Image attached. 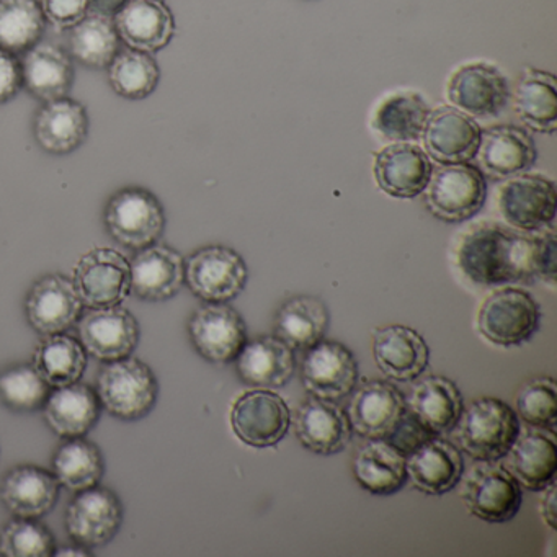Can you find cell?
Returning a JSON list of instances; mask_svg holds the SVG:
<instances>
[{"label": "cell", "instance_id": "1", "mask_svg": "<svg viewBox=\"0 0 557 557\" xmlns=\"http://www.w3.org/2000/svg\"><path fill=\"white\" fill-rule=\"evenodd\" d=\"M453 263L462 278L482 288L556 285V233L554 227L523 233L495 221L469 226L453 244Z\"/></svg>", "mask_w": 557, "mask_h": 557}, {"label": "cell", "instance_id": "2", "mask_svg": "<svg viewBox=\"0 0 557 557\" xmlns=\"http://www.w3.org/2000/svg\"><path fill=\"white\" fill-rule=\"evenodd\" d=\"M456 445L475 461H500L520 435L517 412L504 400H472L456 422Z\"/></svg>", "mask_w": 557, "mask_h": 557}, {"label": "cell", "instance_id": "3", "mask_svg": "<svg viewBox=\"0 0 557 557\" xmlns=\"http://www.w3.org/2000/svg\"><path fill=\"white\" fill-rule=\"evenodd\" d=\"M100 406L125 422L145 419L159 399V381L148 363L139 358L106 361L97 376Z\"/></svg>", "mask_w": 557, "mask_h": 557}, {"label": "cell", "instance_id": "4", "mask_svg": "<svg viewBox=\"0 0 557 557\" xmlns=\"http://www.w3.org/2000/svg\"><path fill=\"white\" fill-rule=\"evenodd\" d=\"M425 205L443 223H466L478 216L487 200V181L469 162L440 165L426 185Z\"/></svg>", "mask_w": 557, "mask_h": 557}, {"label": "cell", "instance_id": "5", "mask_svg": "<svg viewBox=\"0 0 557 557\" xmlns=\"http://www.w3.org/2000/svg\"><path fill=\"white\" fill-rule=\"evenodd\" d=\"M479 334L498 347L527 344L541 324V308L536 299L520 288L495 289L482 302L478 319Z\"/></svg>", "mask_w": 557, "mask_h": 557}, {"label": "cell", "instance_id": "6", "mask_svg": "<svg viewBox=\"0 0 557 557\" xmlns=\"http://www.w3.org/2000/svg\"><path fill=\"white\" fill-rule=\"evenodd\" d=\"M103 223L120 246L141 250L158 243L164 234V207L146 188H122L107 203Z\"/></svg>", "mask_w": 557, "mask_h": 557}, {"label": "cell", "instance_id": "7", "mask_svg": "<svg viewBox=\"0 0 557 557\" xmlns=\"http://www.w3.org/2000/svg\"><path fill=\"white\" fill-rule=\"evenodd\" d=\"M249 270L243 257L224 246H207L185 260V283L205 302H230L246 288Z\"/></svg>", "mask_w": 557, "mask_h": 557}, {"label": "cell", "instance_id": "8", "mask_svg": "<svg viewBox=\"0 0 557 557\" xmlns=\"http://www.w3.org/2000/svg\"><path fill=\"white\" fill-rule=\"evenodd\" d=\"M507 76L497 66L484 61L462 64L446 83V99L471 119H495L510 103Z\"/></svg>", "mask_w": 557, "mask_h": 557}, {"label": "cell", "instance_id": "9", "mask_svg": "<svg viewBox=\"0 0 557 557\" xmlns=\"http://www.w3.org/2000/svg\"><path fill=\"white\" fill-rule=\"evenodd\" d=\"M461 498L479 520L502 524L520 511L521 487L500 462L479 461L462 482Z\"/></svg>", "mask_w": 557, "mask_h": 557}, {"label": "cell", "instance_id": "10", "mask_svg": "<svg viewBox=\"0 0 557 557\" xmlns=\"http://www.w3.org/2000/svg\"><path fill=\"white\" fill-rule=\"evenodd\" d=\"M73 283L87 308L122 305L132 293L129 260L119 250L97 247L77 260Z\"/></svg>", "mask_w": 557, "mask_h": 557}, {"label": "cell", "instance_id": "11", "mask_svg": "<svg viewBox=\"0 0 557 557\" xmlns=\"http://www.w3.org/2000/svg\"><path fill=\"white\" fill-rule=\"evenodd\" d=\"M497 207L508 226L537 233L553 226L557 210L556 185L540 174L508 178L498 190Z\"/></svg>", "mask_w": 557, "mask_h": 557}, {"label": "cell", "instance_id": "12", "mask_svg": "<svg viewBox=\"0 0 557 557\" xmlns=\"http://www.w3.org/2000/svg\"><path fill=\"white\" fill-rule=\"evenodd\" d=\"M188 337L197 354L214 364L236 360L247 344L243 315L227 302H207L188 319Z\"/></svg>", "mask_w": 557, "mask_h": 557}, {"label": "cell", "instance_id": "13", "mask_svg": "<svg viewBox=\"0 0 557 557\" xmlns=\"http://www.w3.org/2000/svg\"><path fill=\"white\" fill-rule=\"evenodd\" d=\"M123 513L122 498L112 488L97 484L77 492L67 505L64 521L74 543L94 549L106 546L119 534Z\"/></svg>", "mask_w": 557, "mask_h": 557}, {"label": "cell", "instance_id": "14", "mask_svg": "<svg viewBox=\"0 0 557 557\" xmlns=\"http://www.w3.org/2000/svg\"><path fill=\"white\" fill-rule=\"evenodd\" d=\"M234 435L252 448L278 445L292 425V412L282 396L270 389L243 394L231 410Z\"/></svg>", "mask_w": 557, "mask_h": 557}, {"label": "cell", "instance_id": "15", "mask_svg": "<svg viewBox=\"0 0 557 557\" xmlns=\"http://www.w3.org/2000/svg\"><path fill=\"white\" fill-rule=\"evenodd\" d=\"M301 377L312 397L337 403L354 393L360 380V370L350 348L341 342L322 338L306 350Z\"/></svg>", "mask_w": 557, "mask_h": 557}, {"label": "cell", "instance_id": "16", "mask_svg": "<svg viewBox=\"0 0 557 557\" xmlns=\"http://www.w3.org/2000/svg\"><path fill=\"white\" fill-rule=\"evenodd\" d=\"M79 342L97 360L113 361L129 357L141 338L138 319L122 305L89 308L77 321Z\"/></svg>", "mask_w": 557, "mask_h": 557}, {"label": "cell", "instance_id": "17", "mask_svg": "<svg viewBox=\"0 0 557 557\" xmlns=\"http://www.w3.org/2000/svg\"><path fill=\"white\" fill-rule=\"evenodd\" d=\"M25 318L41 335L63 334L77 324L84 305L73 280L61 273L41 276L32 285L25 298Z\"/></svg>", "mask_w": 557, "mask_h": 557}, {"label": "cell", "instance_id": "18", "mask_svg": "<svg viewBox=\"0 0 557 557\" xmlns=\"http://www.w3.org/2000/svg\"><path fill=\"white\" fill-rule=\"evenodd\" d=\"M481 126L455 107L430 112L422 133L423 151L440 165L461 164L478 158Z\"/></svg>", "mask_w": 557, "mask_h": 557}, {"label": "cell", "instance_id": "19", "mask_svg": "<svg viewBox=\"0 0 557 557\" xmlns=\"http://www.w3.org/2000/svg\"><path fill=\"white\" fill-rule=\"evenodd\" d=\"M373 172L383 194L412 200L426 190L433 165L426 152L413 143H393L376 152Z\"/></svg>", "mask_w": 557, "mask_h": 557}, {"label": "cell", "instance_id": "20", "mask_svg": "<svg viewBox=\"0 0 557 557\" xmlns=\"http://www.w3.org/2000/svg\"><path fill=\"white\" fill-rule=\"evenodd\" d=\"M406 412V397L389 381H364L351 397V430L367 440H386Z\"/></svg>", "mask_w": 557, "mask_h": 557}, {"label": "cell", "instance_id": "21", "mask_svg": "<svg viewBox=\"0 0 557 557\" xmlns=\"http://www.w3.org/2000/svg\"><path fill=\"white\" fill-rule=\"evenodd\" d=\"M132 293L149 302L169 301L185 285V259L165 244L138 250L132 262Z\"/></svg>", "mask_w": 557, "mask_h": 557}, {"label": "cell", "instance_id": "22", "mask_svg": "<svg viewBox=\"0 0 557 557\" xmlns=\"http://www.w3.org/2000/svg\"><path fill=\"white\" fill-rule=\"evenodd\" d=\"M478 156L482 174L505 181L533 168L537 158L536 143L521 126H492L482 132Z\"/></svg>", "mask_w": 557, "mask_h": 557}, {"label": "cell", "instance_id": "23", "mask_svg": "<svg viewBox=\"0 0 557 557\" xmlns=\"http://www.w3.org/2000/svg\"><path fill=\"white\" fill-rule=\"evenodd\" d=\"M502 459V466L527 491L541 492L556 481L557 445L550 430L534 426L520 432Z\"/></svg>", "mask_w": 557, "mask_h": 557}, {"label": "cell", "instance_id": "24", "mask_svg": "<svg viewBox=\"0 0 557 557\" xmlns=\"http://www.w3.org/2000/svg\"><path fill=\"white\" fill-rule=\"evenodd\" d=\"M61 484L53 471L34 465L12 468L0 482V502L14 517L41 518L58 504Z\"/></svg>", "mask_w": 557, "mask_h": 557}, {"label": "cell", "instance_id": "25", "mask_svg": "<svg viewBox=\"0 0 557 557\" xmlns=\"http://www.w3.org/2000/svg\"><path fill=\"white\" fill-rule=\"evenodd\" d=\"M406 469L407 479L417 491L438 497L459 484L465 474V458L458 446L433 436L406 456Z\"/></svg>", "mask_w": 557, "mask_h": 557}, {"label": "cell", "instance_id": "26", "mask_svg": "<svg viewBox=\"0 0 557 557\" xmlns=\"http://www.w3.org/2000/svg\"><path fill=\"white\" fill-rule=\"evenodd\" d=\"M293 429L306 449L321 456L341 453L350 443L354 433L344 409L332 400L312 396L299 407Z\"/></svg>", "mask_w": 557, "mask_h": 557}, {"label": "cell", "instance_id": "27", "mask_svg": "<svg viewBox=\"0 0 557 557\" xmlns=\"http://www.w3.org/2000/svg\"><path fill=\"white\" fill-rule=\"evenodd\" d=\"M120 40L133 50L158 53L175 35V18L164 0H128L113 17Z\"/></svg>", "mask_w": 557, "mask_h": 557}, {"label": "cell", "instance_id": "28", "mask_svg": "<svg viewBox=\"0 0 557 557\" xmlns=\"http://www.w3.org/2000/svg\"><path fill=\"white\" fill-rule=\"evenodd\" d=\"M373 357L384 376L409 383L429 367L425 338L407 325H387L373 334Z\"/></svg>", "mask_w": 557, "mask_h": 557}, {"label": "cell", "instance_id": "29", "mask_svg": "<svg viewBox=\"0 0 557 557\" xmlns=\"http://www.w3.org/2000/svg\"><path fill=\"white\" fill-rule=\"evenodd\" d=\"M234 361L240 381L257 389L285 386L295 376V350L276 335H263L256 341H247Z\"/></svg>", "mask_w": 557, "mask_h": 557}, {"label": "cell", "instance_id": "30", "mask_svg": "<svg viewBox=\"0 0 557 557\" xmlns=\"http://www.w3.org/2000/svg\"><path fill=\"white\" fill-rule=\"evenodd\" d=\"M35 139L44 151L64 156L79 149L89 135V115L77 100L58 99L45 103L35 116Z\"/></svg>", "mask_w": 557, "mask_h": 557}, {"label": "cell", "instance_id": "31", "mask_svg": "<svg viewBox=\"0 0 557 557\" xmlns=\"http://www.w3.org/2000/svg\"><path fill=\"white\" fill-rule=\"evenodd\" d=\"M102 412L99 396L89 384L54 387L44 406L48 426L61 438L86 436L97 425Z\"/></svg>", "mask_w": 557, "mask_h": 557}, {"label": "cell", "instance_id": "32", "mask_svg": "<svg viewBox=\"0 0 557 557\" xmlns=\"http://www.w3.org/2000/svg\"><path fill=\"white\" fill-rule=\"evenodd\" d=\"M24 87L45 103L64 99L73 89V60L63 48L51 44H37L22 58Z\"/></svg>", "mask_w": 557, "mask_h": 557}, {"label": "cell", "instance_id": "33", "mask_svg": "<svg viewBox=\"0 0 557 557\" xmlns=\"http://www.w3.org/2000/svg\"><path fill=\"white\" fill-rule=\"evenodd\" d=\"M406 407L433 435L440 436L455 429L465 403L461 391L451 380L433 374L413 386Z\"/></svg>", "mask_w": 557, "mask_h": 557}, {"label": "cell", "instance_id": "34", "mask_svg": "<svg viewBox=\"0 0 557 557\" xmlns=\"http://www.w3.org/2000/svg\"><path fill=\"white\" fill-rule=\"evenodd\" d=\"M354 475L364 491L387 497L406 485V456L386 440H370L355 455Z\"/></svg>", "mask_w": 557, "mask_h": 557}, {"label": "cell", "instance_id": "35", "mask_svg": "<svg viewBox=\"0 0 557 557\" xmlns=\"http://www.w3.org/2000/svg\"><path fill=\"white\" fill-rule=\"evenodd\" d=\"M515 115L527 128L554 135L557 129V79L547 71L528 67L510 97Z\"/></svg>", "mask_w": 557, "mask_h": 557}, {"label": "cell", "instance_id": "36", "mask_svg": "<svg viewBox=\"0 0 557 557\" xmlns=\"http://www.w3.org/2000/svg\"><path fill=\"white\" fill-rule=\"evenodd\" d=\"M331 312L315 296H293L280 306L275 315V335L293 350H308L324 338Z\"/></svg>", "mask_w": 557, "mask_h": 557}, {"label": "cell", "instance_id": "37", "mask_svg": "<svg viewBox=\"0 0 557 557\" xmlns=\"http://www.w3.org/2000/svg\"><path fill=\"white\" fill-rule=\"evenodd\" d=\"M430 106L422 94L397 90L377 103L371 126L391 143H413L422 138L430 116Z\"/></svg>", "mask_w": 557, "mask_h": 557}, {"label": "cell", "instance_id": "38", "mask_svg": "<svg viewBox=\"0 0 557 557\" xmlns=\"http://www.w3.org/2000/svg\"><path fill=\"white\" fill-rule=\"evenodd\" d=\"M32 363L51 387L67 386L86 373L87 351L79 341L64 332L45 335L35 348Z\"/></svg>", "mask_w": 557, "mask_h": 557}, {"label": "cell", "instance_id": "39", "mask_svg": "<svg viewBox=\"0 0 557 557\" xmlns=\"http://www.w3.org/2000/svg\"><path fill=\"white\" fill-rule=\"evenodd\" d=\"M53 474L61 487L71 492L86 491L102 481L106 459L96 443L84 436L67 438L54 453Z\"/></svg>", "mask_w": 557, "mask_h": 557}, {"label": "cell", "instance_id": "40", "mask_svg": "<svg viewBox=\"0 0 557 557\" xmlns=\"http://www.w3.org/2000/svg\"><path fill=\"white\" fill-rule=\"evenodd\" d=\"M71 54L83 66L92 70L109 67L120 51V37L112 17L89 11L71 28Z\"/></svg>", "mask_w": 557, "mask_h": 557}, {"label": "cell", "instance_id": "41", "mask_svg": "<svg viewBox=\"0 0 557 557\" xmlns=\"http://www.w3.org/2000/svg\"><path fill=\"white\" fill-rule=\"evenodd\" d=\"M47 18L38 0H0V48L25 53L40 44Z\"/></svg>", "mask_w": 557, "mask_h": 557}, {"label": "cell", "instance_id": "42", "mask_svg": "<svg viewBox=\"0 0 557 557\" xmlns=\"http://www.w3.org/2000/svg\"><path fill=\"white\" fill-rule=\"evenodd\" d=\"M109 81L123 99L141 100L158 89L161 67L151 54L128 48L119 51L109 64Z\"/></svg>", "mask_w": 557, "mask_h": 557}, {"label": "cell", "instance_id": "43", "mask_svg": "<svg viewBox=\"0 0 557 557\" xmlns=\"http://www.w3.org/2000/svg\"><path fill=\"white\" fill-rule=\"evenodd\" d=\"M51 386L34 363L12 364L0 373V403L14 412H37L44 409Z\"/></svg>", "mask_w": 557, "mask_h": 557}, {"label": "cell", "instance_id": "44", "mask_svg": "<svg viewBox=\"0 0 557 557\" xmlns=\"http://www.w3.org/2000/svg\"><path fill=\"white\" fill-rule=\"evenodd\" d=\"M54 550V534L38 518L14 517L0 530V556L50 557Z\"/></svg>", "mask_w": 557, "mask_h": 557}, {"label": "cell", "instance_id": "45", "mask_svg": "<svg viewBox=\"0 0 557 557\" xmlns=\"http://www.w3.org/2000/svg\"><path fill=\"white\" fill-rule=\"evenodd\" d=\"M517 416L528 425L554 432L557 423V387L553 377H536L521 387L515 399Z\"/></svg>", "mask_w": 557, "mask_h": 557}, {"label": "cell", "instance_id": "46", "mask_svg": "<svg viewBox=\"0 0 557 557\" xmlns=\"http://www.w3.org/2000/svg\"><path fill=\"white\" fill-rule=\"evenodd\" d=\"M48 24L57 30H71L90 11V0H38Z\"/></svg>", "mask_w": 557, "mask_h": 557}, {"label": "cell", "instance_id": "47", "mask_svg": "<svg viewBox=\"0 0 557 557\" xmlns=\"http://www.w3.org/2000/svg\"><path fill=\"white\" fill-rule=\"evenodd\" d=\"M433 436L436 435H433V433L430 432L413 413H410L406 407V412L400 417L399 423H397L396 429L391 432V435L387 436L386 442L396 446L404 456H407L416 451L419 446L429 442Z\"/></svg>", "mask_w": 557, "mask_h": 557}, {"label": "cell", "instance_id": "48", "mask_svg": "<svg viewBox=\"0 0 557 557\" xmlns=\"http://www.w3.org/2000/svg\"><path fill=\"white\" fill-rule=\"evenodd\" d=\"M24 87L21 60L0 48V103L14 99Z\"/></svg>", "mask_w": 557, "mask_h": 557}, {"label": "cell", "instance_id": "49", "mask_svg": "<svg viewBox=\"0 0 557 557\" xmlns=\"http://www.w3.org/2000/svg\"><path fill=\"white\" fill-rule=\"evenodd\" d=\"M543 492V498L540 502L541 517L550 530H556V482L547 485Z\"/></svg>", "mask_w": 557, "mask_h": 557}, {"label": "cell", "instance_id": "50", "mask_svg": "<svg viewBox=\"0 0 557 557\" xmlns=\"http://www.w3.org/2000/svg\"><path fill=\"white\" fill-rule=\"evenodd\" d=\"M126 2H128V0H90V11L113 18L122 11Z\"/></svg>", "mask_w": 557, "mask_h": 557}, {"label": "cell", "instance_id": "51", "mask_svg": "<svg viewBox=\"0 0 557 557\" xmlns=\"http://www.w3.org/2000/svg\"><path fill=\"white\" fill-rule=\"evenodd\" d=\"M53 556H76V557H90L92 556V553H90L87 547L81 546V544L76 543V546H66V547H60V549L54 550Z\"/></svg>", "mask_w": 557, "mask_h": 557}]
</instances>
